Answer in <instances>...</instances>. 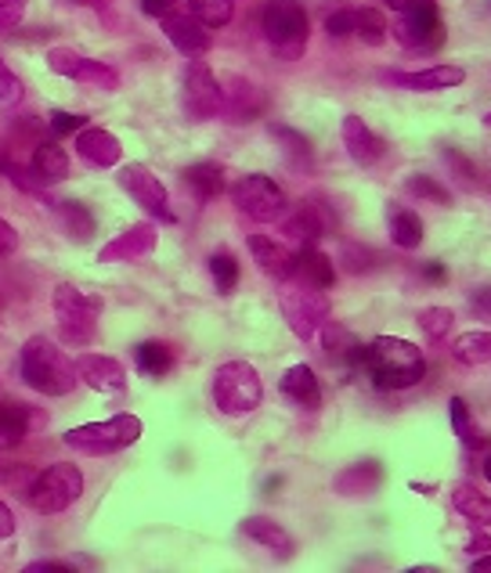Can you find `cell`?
Returning <instances> with one entry per match:
<instances>
[{
	"instance_id": "obj_41",
	"label": "cell",
	"mask_w": 491,
	"mask_h": 573,
	"mask_svg": "<svg viewBox=\"0 0 491 573\" xmlns=\"http://www.w3.org/2000/svg\"><path fill=\"white\" fill-rule=\"evenodd\" d=\"M405 191H408V195H416V199L433 202V206H452L449 188L438 184V181H433V177H427V174H412L408 181H405Z\"/></svg>"
},
{
	"instance_id": "obj_15",
	"label": "cell",
	"mask_w": 491,
	"mask_h": 573,
	"mask_svg": "<svg viewBox=\"0 0 491 573\" xmlns=\"http://www.w3.org/2000/svg\"><path fill=\"white\" fill-rule=\"evenodd\" d=\"M155 242H160V231L155 224L141 220V224H130L127 231L116 234L113 242L102 245L98 253V264H134V260H144V256L155 253Z\"/></svg>"
},
{
	"instance_id": "obj_40",
	"label": "cell",
	"mask_w": 491,
	"mask_h": 573,
	"mask_svg": "<svg viewBox=\"0 0 491 573\" xmlns=\"http://www.w3.org/2000/svg\"><path fill=\"white\" fill-rule=\"evenodd\" d=\"M210 278H214V285H217L221 296L236 292V285H239V260L228 250L214 253V256H210Z\"/></svg>"
},
{
	"instance_id": "obj_3",
	"label": "cell",
	"mask_w": 491,
	"mask_h": 573,
	"mask_svg": "<svg viewBox=\"0 0 491 573\" xmlns=\"http://www.w3.org/2000/svg\"><path fill=\"white\" fill-rule=\"evenodd\" d=\"M264 40L282 62L304 59L307 51V11L300 0H267L261 11Z\"/></svg>"
},
{
	"instance_id": "obj_56",
	"label": "cell",
	"mask_w": 491,
	"mask_h": 573,
	"mask_svg": "<svg viewBox=\"0 0 491 573\" xmlns=\"http://www.w3.org/2000/svg\"><path fill=\"white\" fill-rule=\"evenodd\" d=\"M423 275H427L430 282H444V278H449V271H444L441 264H427V267H423Z\"/></svg>"
},
{
	"instance_id": "obj_50",
	"label": "cell",
	"mask_w": 491,
	"mask_h": 573,
	"mask_svg": "<svg viewBox=\"0 0 491 573\" xmlns=\"http://www.w3.org/2000/svg\"><path fill=\"white\" fill-rule=\"evenodd\" d=\"M470 310H477L481 318H491V285H477L470 292Z\"/></svg>"
},
{
	"instance_id": "obj_2",
	"label": "cell",
	"mask_w": 491,
	"mask_h": 573,
	"mask_svg": "<svg viewBox=\"0 0 491 573\" xmlns=\"http://www.w3.org/2000/svg\"><path fill=\"white\" fill-rule=\"evenodd\" d=\"M18 375L43 397H65L76 390V365L54 346L48 335H33L18 354Z\"/></svg>"
},
{
	"instance_id": "obj_4",
	"label": "cell",
	"mask_w": 491,
	"mask_h": 573,
	"mask_svg": "<svg viewBox=\"0 0 491 573\" xmlns=\"http://www.w3.org/2000/svg\"><path fill=\"white\" fill-rule=\"evenodd\" d=\"M278 307H282V318L289 324V332H293L297 340L311 343L318 335L322 324L329 321L332 303L326 296V289H315V285H304V282L286 278L282 292H278Z\"/></svg>"
},
{
	"instance_id": "obj_18",
	"label": "cell",
	"mask_w": 491,
	"mask_h": 573,
	"mask_svg": "<svg viewBox=\"0 0 491 573\" xmlns=\"http://www.w3.org/2000/svg\"><path fill=\"white\" fill-rule=\"evenodd\" d=\"M340 138H343V144H348V155L358 166H376L387 155V141L379 138L362 116H343Z\"/></svg>"
},
{
	"instance_id": "obj_57",
	"label": "cell",
	"mask_w": 491,
	"mask_h": 573,
	"mask_svg": "<svg viewBox=\"0 0 491 573\" xmlns=\"http://www.w3.org/2000/svg\"><path fill=\"white\" fill-rule=\"evenodd\" d=\"M470 570H474V573H491V552H484V556H474Z\"/></svg>"
},
{
	"instance_id": "obj_51",
	"label": "cell",
	"mask_w": 491,
	"mask_h": 573,
	"mask_svg": "<svg viewBox=\"0 0 491 573\" xmlns=\"http://www.w3.org/2000/svg\"><path fill=\"white\" fill-rule=\"evenodd\" d=\"M29 573H73L76 563H62V559H40V563H29Z\"/></svg>"
},
{
	"instance_id": "obj_16",
	"label": "cell",
	"mask_w": 491,
	"mask_h": 573,
	"mask_svg": "<svg viewBox=\"0 0 491 573\" xmlns=\"http://www.w3.org/2000/svg\"><path fill=\"white\" fill-rule=\"evenodd\" d=\"M383 80L401 87V91L433 94V91H452V87H463L466 69L463 65H433V69H419V73H383Z\"/></svg>"
},
{
	"instance_id": "obj_45",
	"label": "cell",
	"mask_w": 491,
	"mask_h": 573,
	"mask_svg": "<svg viewBox=\"0 0 491 573\" xmlns=\"http://www.w3.org/2000/svg\"><path fill=\"white\" fill-rule=\"evenodd\" d=\"M18 101H22V80L8 69L4 59H0V105L11 109V105H18Z\"/></svg>"
},
{
	"instance_id": "obj_23",
	"label": "cell",
	"mask_w": 491,
	"mask_h": 573,
	"mask_svg": "<svg viewBox=\"0 0 491 573\" xmlns=\"http://www.w3.org/2000/svg\"><path fill=\"white\" fill-rule=\"evenodd\" d=\"M246 245H250L256 267H261L267 278H275V282H286V278L293 275V250H289V245L267 239V234H250V239H246Z\"/></svg>"
},
{
	"instance_id": "obj_33",
	"label": "cell",
	"mask_w": 491,
	"mask_h": 573,
	"mask_svg": "<svg viewBox=\"0 0 491 573\" xmlns=\"http://www.w3.org/2000/svg\"><path fill=\"white\" fill-rule=\"evenodd\" d=\"M134 365H138L141 375L163 379L174 368V354H171V346H166L163 340H144V343L134 346Z\"/></svg>"
},
{
	"instance_id": "obj_1",
	"label": "cell",
	"mask_w": 491,
	"mask_h": 573,
	"mask_svg": "<svg viewBox=\"0 0 491 573\" xmlns=\"http://www.w3.org/2000/svg\"><path fill=\"white\" fill-rule=\"evenodd\" d=\"M354 368L379 390H412L427 375V357L416 343L401 340V335H376L373 343L362 346Z\"/></svg>"
},
{
	"instance_id": "obj_47",
	"label": "cell",
	"mask_w": 491,
	"mask_h": 573,
	"mask_svg": "<svg viewBox=\"0 0 491 573\" xmlns=\"http://www.w3.org/2000/svg\"><path fill=\"white\" fill-rule=\"evenodd\" d=\"M51 123V130L59 133V138H65V133H76V130H84V116H73V112H51L48 116Z\"/></svg>"
},
{
	"instance_id": "obj_26",
	"label": "cell",
	"mask_w": 491,
	"mask_h": 573,
	"mask_svg": "<svg viewBox=\"0 0 491 573\" xmlns=\"http://www.w3.org/2000/svg\"><path fill=\"white\" fill-rule=\"evenodd\" d=\"M379 483H383V466L376 462V458H365V462H354L351 469H343V473L332 480V487L343 498H358V494H373L379 491Z\"/></svg>"
},
{
	"instance_id": "obj_27",
	"label": "cell",
	"mask_w": 491,
	"mask_h": 573,
	"mask_svg": "<svg viewBox=\"0 0 491 573\" xmlns=\"http://www.w3.org/2000/svg\"><path fill=\"white\" fill-rule=\"evenodd\" d=\"M387 231H390V242H394L398 250H419L423 245L419 213H412L408 206H398V202H390L387 206Z\"/></svg>"
},
{
	"instance_id": "obj_19",
	"label": "cell",
	"mask_w": 491,
	"mask_h": 573,
	"mask_svg": "<svg viewBox=\"0 0 491 573\" xmlns=\"http://www.w3.org/2000/svg\"><path fill=\"white\" fill-rule=\"evenodd\" d=\"M76 375H80L87 386L98 390V393H123L127 390V372L116 357H105V354H80L76 357Z\"/></svg>"
},
{
	"instance_id": "obj_14",
	"label": "cell",
	"mask_w": 491,
	"mask_h": 573,
	"mask_svg": "<svg viewBox=\"0 0 491 573\" xmlns=\"http://www.w3.org/2000/svg\"><path fill=\"white\" fill-rule=\"evenodd\" d=\"M264 109H267V94L256 84L242 80V76H225L221 80V112L228 116V123L242 127V123L261 119Z\"/></svg>"
},
{
	"instance_id": "obj_53",
	"label": "cell",
	"mask_w": 491,
	"mask_h": 573,
	"mask_svg": "<svg viewBox=\"0 0 491 573\" xmlns=\"http://www.w3.org/2000/svg\"><path fill=\"white\" fill-rule=\"evenodd\" d=\"M171 8H174V0H141V11L144 15H152V18H163Z\"/></svg>"
},
{
	"instance_id": "obj_35",
	"label": "cell",
	"mask_w": 491,
	"mask_h": 573,
	"mask_svg": "<svg viewBox=\"0 0 491 573\" xmlns=\"http://www.w3.org/2000/svg\"><path fill=\"white\" fill-rule=\"evenodd\" d=\"M452 357L466 368H484L491 365V332H463L455 335Z\"/></svg>"
},
{
	"instance_id": "obj_20",
	"label": "cell",
	"mask_w": 491,
	"mask_h": 573,
	"mask_svg": "<svg viewBox=\"0 0 491 573\" xmlns=\"http://www.w3.org/2000/svg\"><path fill=\"white\" fill-rule=\"evenodd\" d=\"M76 155L84 163L98 166V170H109V166H116L123 160V144L116 133H109L102 127H84L76 130Z\"/></svg>"
},
{
	"instance_id": "obj_55",
	"label": "cell",
	"mask_w": 491,
	"mask_h": 573,
	"mask_svg": "<svg viewBox=\"0 0 491 573\" xmlns=\"http://www.w3.org/2000/svg\"><path fill=\"white\" fill-rule=\"evenodd\" d=\"M15 534V515H11V509L4 501H0V537H11Z\"/></svg>"
},
{
	"instance_id": "obj_32",
	"label": "cell",
	"mask_w": 491,
	"mask_h": 573,
	"mask_svg": "<svg viewBox=\"0 0 491 573\" xmlns=\"http://www.w3.org/2000/svg\"><path fill=\"white\" fill-rule=\"evenodd\" d=\"M54 217H59L62 231L70 234L73 242H91L95 239V217L84 202H73V199L59 202V206H54Z\"/></svg>"
},
{
	"instance_id": "obj_54",
	"label": "cell",
	"mask_w": 491,
	"mask_h": 573,
	"mask_svg": "<svg viewBox=\"0 0 491 573\" xmlns=\"http://www.w3.org/2000/svg\"><path fill=\"white\" fill-rule=\"evenodd\" d=\"M466 552H470V556H484V552H491V537H488V534H474L470 542H466Z\"/></svg>"
},
{
	"instance_id": "obj_36",
	"label": "cell",
	"mask_w": 491,
	"mask_h": 573,
	"mask_svg": "<svg viewBox=\"0 0 491 573\" xmlns=\"http://www.w3.org/2000/svg\"><path fill=\"white\" fill-rule=\"evenodd\" d=\"M275 141H282V155L286 163L293 166V170H311V160H315V152H311V141L304 138V133H297L293 127H272Z\"/></svg>"
},
{
	"instance_id": "obj_59",
	"label": "cell",
	"mask_w": 491,
	"mask_h": 573,
	"mask_svg": "<svg viewBox=\"0 0 491 573\" xmlns=\"http://www.w3.org/2000/svg\"><path fill=\"white\" fill-rule=\"evenodd\" d=\"M484 123H488V127H491V112H488V116H484Z\"/></svg>"
},
{
	"instance_id": "obj_46",
	"label": "cell",
	"mask_w": 491,
	"mask_h": 573,
	"mask_svg": "<svg viewBox=\"0 0 491 573\" xmlns=\"http://www.w3.org/2000/svg\"><path fill=\"white\" fill-rule=\"evenodd\" d=\"M326 33H329L332 40L354 37V11L340 8V11H332V15H326Z\"/></svg>"
},
{
	"instance_id": "obj_22",
	"label": "cell",
	"mask_w": 491,
	"mask_h": 573,
	"mask_svg": "<svg viewBox=\"0 0 491 573\" xmlns=\"http://www.w3.org/2000/svg\"><path fill=\"white\" fill-rule=\"evenodd\" d=\"M289 278L315 289H332L337 285V267L318 245H300V253H293V275Z\"/></svg>"
},
{
	"instance_id": "obj_43",
	"label": "cell",
	"mask_w": 491,
	"mask_h": 573,
	"mask_svg": "<svg viewBox=\"0 0 491 573\" xmlns=\"http://www.w3.org/2000/svg\"><path fill=\"white\" fill-rule=\"evenodd\" d=\"M441 155H444V160H449L452 174H455V181H459L463 188H477V184L484 181V177H481V166H477L474 160H466V155H463L459 149H449V144H444Z\"/></svg>"
},
{
	"instance_id": "obj_7",
	"label": "cell",
	"mask_w": 491,
	"mask_h": 573,
	"mask_svg": "<svg viewBox=\"0 0 491 573\" xmlns=\"http://www.w3.org/2000/svg\"><path fill=\"white\" fill-rule=\"evenodd\" d=\"M98 314L102 303L87 296L76 285H59L54 289V318H59V335L70 346H87L98 335Z\"/></svg>"
},
{
	"instance_id": "obj_58",
	"label": "cell",
	"mask_w": 491,
	"mask_h": 573,
	"mask_svg": "<svg viewBox=\"0 0 491 573\" xmlns=\"http://www.w3.org/2000/svg\"><path fill=\"white\" fill-rule=\"evenodd\" d=\"M484 476H488V480H491V455H488V458H484Z\"/></svg>"
},
{
	"instance_id": "obj_8",
	"label": "cell",
	"mask_w": 491,
	"mask_h": 573,
	"mask_svg": "<svg viewBox=\"0 0 491 573\" xmlns=\"http://www.w3.org/2000/svg\"><path fill=\"white\" fill-rule=\"evenodd\" d=\"M84 494V473L80 466L73 462H59L51 469H43V473L33 480L29 487V505L37 509L40 515H59L65 512L70 505Z\"/></svg>"
},
{
	"instance_id": "obj_44",
	"label": "cell",
	"mask_w": 491,
	"mask_h": 573,
	"mask_svg": "<svg viewBox=\"0 0 491 573\" xmlns=\"http://www.w3.org/2000/svg\"><path fill=\"white\" fill-rule=\"evenodd\" d=\"M449 419H452V433L459 436V441H470V436H477V425H474L470 408H466L463 397H452L449 400Z\"/></svg>"
},
{
	"instance_id": "obj_10",
	"label": "cell",
	"mask_w": 491,
	"mask_h": 573,
	"mask_svg": "<svg viewBox=\"0 0 491 573\" xmlns=\"http://www.w3.org/2000/svg\"><path fill=\"white\" fill-rule=\"evenodd\" d=\"M181 109L192 123L221 116V80L203 59H192L181 73Z\"/></svg>"
},
{
	"instance_id": "obj_21",
	"label": "cell",
	"mask_w": 491,
	"mask_h": 573,
	"mask_svg": "<svg viewBox=\"0 0 491 573\" xmlns=\"http://www.w3.org/2000/svg\"><path fill=\"white\" fill-rule=\"evenodd\" d=\"M239 531L250 537V542H256L261 548H267L278 563H289V559L297 556V542L289 537V531H282L275 520H264V515H250V520L239 523Z\"/></svg>"
},
{
	"instance_id": "obj_31",
	"label": "cell",
	"mask_w": 491,
	"mask_h": 573,
	"mask_svg": "<svg viewBox=\"0 0 491 573\" xmlns=\"http://www.w3.org/2000/svg\"><path fill=\"white\" fill-rule=\"evenodd\" d=\"M452 505H455V512H459L466 523L491 526V498H484V494L477 487H470V483H455V487H452Z\"/></svg>"
},
{
	"instance_id": "obj_38",
	"label": "cell",
	"mask_w": 491,
	"mask_h": 573,
	"mask_svg": "<svg viewBox=\"0 0 491 573\" xmlns=\"http://www.w3.org/2000/svg\"><path fill=\"white\" fill-rule=\"evenodd\" d=\"M185 4H188V15H196L210 29L228 26L231 15H236V0H185Z\"/></svg>"
},
{
	"instance_id": "obj_9",
	"label": "cell",
	"mask_w": 491,
	"mask_h": 573,
	"mask_svg": "<svg viewBox=\"0 0 491 573\" xmlns=\"http://www.w3.org/2000/svg\"><path fill=\"white\" fill-rule=\"evenodd\" d=\"M231 202L236 209L246 213L250 220L256 224H272V220H282L286 209H289V199L282 184H275L267 174H246L231 184Z\"/></svg>"
},
{
	"instance_id": "obj_39",
	"label": "cell",
	"mask_w": 491,
	"mask_h": 573,
	"mask_svg": "<svg viewBox=\"0 0 491 573\" xmlns=\"http://www.w3.org/2000/svg\"><path fill=\"white\" fill-rule=\"evenodd\" d=\"M416 321H419V329L430 343L449 340V332L455 329V314L449 307H423Z\"/></svg>"
},
{
	"instance_id": "obj_29",
	"label": "cell",
	"mask_w": 491,
	"mask_h": 573,
	"mask_svg": "<svg viewBox=\"0 0 491 573\" xmlns=\"http://www.w3.org/2000/svg\"><path fill=\"white\" fill-rule=\"evenodd\" d=\"M322 351H326V357L329 361H343V365H358V357H362V346L365 343H358L354 340V332L351 329H343V324H322Z\"/></svg>"
},
{
	"instance_id": "obj_17",
	"label": "cell",
	"mask_w": 491,
	"mask_h": 573,
	"mask_svg": "<svg viewBox=\"0 0 491 573\" xmlns=\"http://www.w3.org/2000/svg\"><path fill=\"white\" fill-rule=\"evenodd\" d=\"M163 33L166 40L174 43L177 51L188 54V59H199V54L210 51V43H214V37H210V26H203L196 15H174V11H166L163 15Z\"/></svg>"
},
{
	"instance_id": "obj_12",
	"label": "cell",
	"mask_w": 491,
	"mask_h": 573,
	"mask_svg": "<svg viewBox=\"0 0 491 573\" xmlns=\"http://www.w3.org/2000/svg\"><path fill=\"white\" fill-rule=\"evenodd\" d=\"M48 69L65 76V80L87 84V87H102V91H116L119 87V73L109 69L105 62L87 59V54L73 51V48H51L48 51Z\"/></svg>"
},
{
	"instance_id": "obj_48",
	"label": "cell",
	"mask_w": 491,
	"mask_h": 573,
	"mask_svg": "<svg viewBox=\"0 0 491 573\" xmlns=\"http://www.w3.org/2000/svg\"><path fill=\"white\" fill-rule=\"evenodd\" d=\"M22 15H26V0H0V29L18 26Z\"/></svg>"
},
{
	"instance_id": "obj_13",
	"label": "cell",
	"mask_w": 491,
	"mask_h": 573,
	"mask_svg": "<svg viewBox=\"0 0 491 573\" xmlns=\"http://www.w3.org/2000/svg\"><path fill=\"white\" fill-rule=\"evenodd\" d=\"M394 37L405 51H438L444 43V22L438 8L405 11L394 22Z\"/></svg>"
},
{
	"instance_id": "obj_24",
	"label": "cell",
	"mask_w": 491,
	"mask_h": 573,
	"mask_svg": "<svg viewBox=\"0 0 491 573\" xmlns=\"http://www.w3.org/2000/svg\"><path fill=\"white\" fill-rule=\"evenodd\" d=\"M282 397L289 404H297L300 411H318L322 408V386H318V375L311 372V365H293L289 372L278 382Z\"/></svg>"
},
{
	"instance_id": "obj_11",
	"label": "cell",
	"mask_w": 491,
	"mask_h": 573,
	"mask_svg": "<svg viewBox=\"0 0 491 573\" xmlns=\"http://www.w3.org/2000/svg\"><path fill=\"white\" fill-rule=\"evenodd\" d=\"M116 181H119V188L127 191V195L138 202L144 213H149L152 220H160V224H177V213H174V206H171V195H166L163 181H160V177H155L144 163L123 166V170L116 174Z\"/></svg>"
},
{
	"instance_id": "obj_5",
	"label": "cell",
	"mask_w": 491,
	"mask_h": 573,
	"mask_svg": "<svg viewBox=\"0 0 491 573\" xmlns=\"http://www.w3.org/2000/svg\"><path fill=\"white\" fill-rule=\"evenodd\" d=\"M144 433V425L138 415H113V419L105 422H87V425H76L62 436L65 447H73V451L80 455H116L123 447L138 444Z\"/></svg>"
},
{
	"instance_id": "obj_42",
	"label": "cell",
	"mask_w": 491,
	"mask_h": 573,
	"mask_svg": "<svg viewBox=\"0 0 491 573\" xmlns=\"http://www.w3.org/2000/svg\"><path fill=\"white\" fill-rule=\"evenodd\" d=\"M340 260H343V271H351V275H368V271H376L383 256H379L376 250H368V245H343V250H340Z\"/></svg>"
},
{
	"instance_id": "obj_25",
	"label": "cell",
	"mask_w": 491,
	"mask_h": 573,
	"mask_svg": "<svg viewBox=\"0 0 491 573\" xmlns=\"http://www.w3.org/2000/svg\"><path fill=\"white\" fill-rule=\"evenodd\" d=\"M329 228H332V217L318 202H304V206H297L286 217V234L297 239L300 245H315L322 234H329Z\"/></svg>"
},
{
	"instance_id": "obj_30",
	"label": "cell",
	"mask_w": 491,
	"mask_h": 573,
	"mask_svg": "<svg viewBox=\"0 0 491 573\" xmlns=\"http://www.w3.org/2000/svg\"><path fill=\"white\" fill-rule=\"evenodd\" d=\"M181 181H185L188 191H196L199 199L210 202V199H217L221 191H225V166L192 163V166H185V170H181Z\"/></svg>"
},
{
	"instance_id": "obj_34",
	"label": "cell",
	"mask_w": 491,
	"mask_h": 573,
	"mask_svg": "<svg viewBox=\"0 0 491 573\" xmlns=\"http://www.w3.org/2000/svg\"><path fill=\"white\" fill-rule=\"evenodd\" d=\"M29 433V411L15 400H0V451H11L26 441Z\"/></svg>"
},
{
	"instance_id": "obj_49",
	"label": "cell",
	"mask_w": 491,
	"mask_h": 573,
	"mask_svg": "<svg viewBox=\"0 0 491 573\" xmlns=\"http://www.w3.org/2000/svg\"><path fill=\"white\" fill-rule=\"evenodd\" d=\"M18 250V231L11 228V224L0 217V260H4V256H11Z\"/></svg>"
},
{
	"instance_id": "obj_52",
	"label": "cell",
	"mask_w": 491,
	"mask_h": 573,
	"mask_svg": "<svg viewBox=\"0 0 491 573\" xmlns=\"http://www.w3.org/2000/svg\"><path fill=\"white\" fill-rule=\"evenodd\" d=\"M390 8L398 11V15H405V11H419V8H438V0H387Z\"/></svg>"
},
{
	"instance_id": "obj_6",
	"label": "cell",
	"mask_w": 491,
	"mask_h": 573,
	"mask_svg": "<svg viewBox=\"0 0 491 573\" xmlns=\"http://www.w3.org/2000/svg\"><path fill=\"white\" fill-rule=\"evenodd\" d=\"M210 393H214L217 411L225 415H253L264 400V382L256 375L253 365L246 361H225L214 372V382H210Z\"/></svg>"
},
{
	"instance_id": "obj_37",
	"label": "cell",
	"mask_w": 491,
	"mask_h": 573,
	"mask_svg": "<svg viewBox=\"0 0 491 573\" xmlns=\"http://www.w3.org/2000/svg\"><path fill=\"white\" fill-rule=\"evenodd\" d=\"M354 37H358L362 43H368V48L387 43L390 26L383 18V11H376V8H358V11H354Z\"/></svg>"
},
{
	"instance_id": "obj_28",
	"label": "cell",
	"mask_w": 491,
	"mask_h": 573,
	"mask_svg": "<svg viewBox=\"0 0 491 573\" xmlns=\"http://www.w3.org/2000/svg\"><path fill=\"white\" fill-rule=\"evenodd\" d=\"M29 170L37 174L40 184H62L65 177H70V160H65V152L59 149V144L40 141L37 149H33Z\"/></svg>"
}]
</instances>
